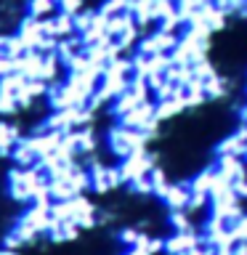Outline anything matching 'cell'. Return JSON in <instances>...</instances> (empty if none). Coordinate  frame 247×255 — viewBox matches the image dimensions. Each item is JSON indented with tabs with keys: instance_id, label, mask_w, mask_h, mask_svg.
Segmentation results:
<instances>
[{
	"instance_id": "1",
	"label": "cell",
	"mask_w": 247,
	"mask_h": 255,
	"mask_svg": "<svg viewBox=\"0 0 247 255\" xmlns=\"http://www.w3.org/2000/svg\"><path fill=\"white\" fill-rule=\"evenodd\" d=\"M21 135H24L21 125H16L13 120H0V159L11 157V151L19 143Z\"/></svg>"
},
{
	"instance_id": "2",
	"label": "cell",
	"mask_w": 247,
	"mask_h": 255,
	"mask_svg": "<svg viewBox=\"0 0 247 255\" xmlns=\"http://www.w3.org/2000/svg\"><path fill=\"white\" fill-rule=\"evenodd\" d=\"M165 210L173 213V210H186L189 207V186L186 181H173L170 186H167V194L162 199Z\"/></svg>"
},
{
	"instance_id": "3",
	"label": "cell",
	"mask_w": 247,
	"mask_h": 255,
	"mask_svg": "<svg viewBox=\"0 0 247 255\" xmlns=\"http://www.w3.org/2000/svg\"><path fill=\"white\" fill-rule=\"evenodd\" d=\"M56 13H59L56 0H24V16H29V19H35V21L51 19Z\"/></svg>"
},
{
	"instance_id": "4",
	"label": "cell",
	"mask_w": 247,
	"mask_h": 255,
	"mask_svg": "<svg viewBox=\"0 0 247 255\" xmlns=\"http://www.w3.org/2000/svg\"><path fill=\"white\" fill-rule=\"evenodd\" d=\"M229 231H231L234 245H247V213L242 215V218H237L234 223H231Z\"/></svg>"
}]
</instances>
